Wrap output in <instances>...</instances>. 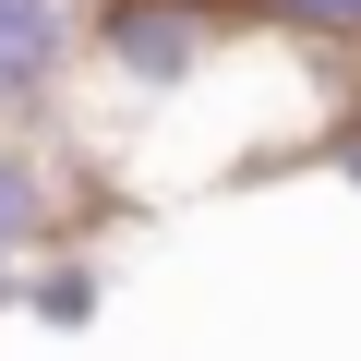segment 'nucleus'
Here are the masks:
<instances>
[{"label":"nucleus","instance_id":"nucleus-5","mask_svg":"<svg viewBox=\"0 0 361 361\" xmlns=\"http://www.w3.org/2000/svg\"><path fill=\"white\" fill-rule=\"evenodd\" d=\"M241 13L301 37V49H361V0H241Z\"/></svg>","mask_w":361,"mask_h":361},{"label":"nucleus","instance_id":"nucleus-2","mask_svg":"<svg viewBox=\"0 0 361 361\" xmlns=\"http://www.w3.org/2000/svg\"><path fill=\"white\" fill-rule=\"evenodd\" d=\"M85 61V0H0V133H49Z\"/></svg>","mask_w":361,"mask_h":361},{"label":"nucleus","instance_id":"nucleus-3","mask_svg":"<svg viewBox=\"0 0 361 361\" xmlns=\"http://www.w3.org/2000/svg\"><path fill=\"white\" fill-rule=\"evenodd\" d=\"M85 229V180H73V157L49 145V133H0V253H49V241H73Z\"/></svg>","mask_w":361,"mask_h":361},{"label":"nucleus","instance_id":"nucleus-6","mask_svg":"<svg viewBox=\"0 0 361 361\" xmlns=\"http://www.w3.org/2000/svg\"><path fill=\"white\" fill-rule=\"evenodd\" d=\"M325 169H337V180H349V193H361V109H349V121H337V133H325Z\"/></svg>","mask_w":361,"mask_h":361},{"label":"nucleus","instance_id":"nucleus-1","mask_svg":"<svg viewBox=\"0 0 361 361\" xmlns=\"http://www.w3.org/2000/svg\"><path fill=\"white\" fill-rule=\"evenodd\" d=\"M241 25H253L241 0H85V61H73V85H109L121 109H169V97H193V85L229 61Z\"/></svg>","mask_w":361,"mask_h":361},{"label":"nucleus","instance_id":"nucleus-7","mask_svg":"<svg viewBox=\"0 0 361 361\" xmlns=\"http://www.w3.org/2000/svg\"><path fill=\"white\" fill-rule=\"evenodd\" d=\"M13 301H25V265H13V253H0V325H13Z\"/></svg>","mask_w":361,"mask_h":361},{"label":"nucleus","instance_id":"nucleus-4","mask_svg":"<svg viewBox=\"0 0 361 361\" xmlns=\"http://www.w3.org/2000/svg\"><path fill=\"white\" fill-rule=\"evenodd\" d=\"M109 313V253L73 229V241H49V253H25V301H13V325H37V337H85Z\"/></svg>","mask_w":361,"mask_h":361}]
</instances>
